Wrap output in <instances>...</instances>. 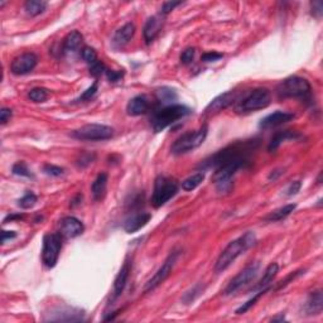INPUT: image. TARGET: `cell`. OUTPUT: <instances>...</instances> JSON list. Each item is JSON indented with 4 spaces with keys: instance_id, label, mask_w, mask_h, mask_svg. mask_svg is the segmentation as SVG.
Instances as JSON below:
<instances>
[{
    "instance_id": "cell-1",
    "label": "cell",
    "mask_w": 323,
    "mask_h": 323,
    "mask_svg": "<svg viewBox=\"0 0 323 323\" xmlns=\"http://www.w3.org/2000/svg\"><path fill=\"white\" fill-rule=\"evenodd\" d=\"M255 243H256V236L251 231L245 232L243 236L232 240L217 257L215 264L216 273H222V271L226 270L241 254H244L251 246H254Z\"/></svg>"
},
{
    "instance_id": "cell-2",
    "label": "cell",
    "mask_w": 323,
    "mask_h": 323,
    "mask_svg": "<svg viewBox=\"0 0 323 323\" xmlns=\"http://www.w3.org/2000/svg\"><path fill=\"white\" fill-rule=\"evenodd\" d=\"M189 114H191V109L184 106V105H168L154 114L152 118V127L156 133H161L165 127L177 123L178 120L186 118Z\"/></svg>"
},
{
    "instance_id": "cell-3",
    "label": "cell",
    "mask_w": 323,
    "mask_h": 323,
    "mask_svg": "<svg viewBox=\"0 0 323 323\" xmlns=\"http://www.w3.org/2000/svg\"><path fill=\"white\" fill-rule=\"evenodd\" d=\"M312 86L306 78L299 76H290L282 81L276 88V92L281 99H289V97H297V99H308L311 96Z\"/></svg>"
},
{
    "instance_id": "cell-4",
    "label": "cell",
    "mask_w": 323,
    "mask_h": 323,
    "mask_svg": "<svg viewBox=\"0 0 323 323\" xmlns=\"http://www.w3.org/2000/svg\"><path fill=\"white\" fill-rule=\"evenodd\" d=\"M208 134V126L202 125L200 129L195 130V132H188L182 134L178 139L170 146V152L175 156H181V154H186L188 152L195 150L203 144Z\"/></svg>"
},
{
    "instance_id": "cell-5",
    "label": "cell",
    "mask_w": 323,
    "mask_h": 323,
    "mask_svg": "<svg viewBox=\"0 0 323 323\" xmlns=\"http://www.w3.org/2000/svg\"><path fill=\"white\" fill-rule=\"evenodd\" d=\"M271 102V92L265 88L255 89L250 94L246 95L244 99L238 101L235 110L239 114L254 113V111L263 110L268 107Z\"/></svg>"
},
{
    "instance_id": "cell-6",
    "label": "cell",
    "mask_w": 323,
    "mask_h": 323,
    "mask_svg": "<svg viewBox=\"0 0 323 323\" xmlns=\"http://www.w3.org/2000/svg\"><path fill=\"white\" fill-rule=\"evenodd\" d=\"M178 193V183L175 180L165 176H159L154 182L153 195H152V205L156 208L162 207L169 200H172Z\"/></svg>"
},
{
    "instance_id": "cell-7",
    "label": "cell",
    "mask_w": 323,
    "mask_h": 323,
    "mask_svg": "<svg viewBox=\"0 0 323 323\" xmlns=\"http://www.w3.org/2000/svg\"><path fill=\"white\" fill-rule=\"evenodd\" d=\"M71 137L77 140H88V142H102L111 139L114 137V129L111 126L102 124H88L80 129L73 130Z\"/></svg>"
},
{
    "instance_id": "cell-8",
    "label": "cell",
    "mask_w": 323,
    "mask_h": 323,
    "mask_svg": "<svg viewBox=\"0 0 323 323\" xmlns=\"http://www.w3.org/2000/svg\"><path fill=\"white\" fill-rule=\"evenodd\" d=\"M62 235L61 233H47L43 238L42 262L47 268L56 267L59 254L62 250Z\"/></svg>"
},
{
    "instance_id": "cell-9",
    "label": "cell",
    "mask_w": 323,
    "mask_h": 323,
    "mask_svg": "<svg viewBox=\"0 0 323 323\" xmlns=\"http://www.w3.org/2000/svg\"><path fill=\"white\" fill-rule=\"evenodd\" d=\"M259 269H260V263L255 262L249 264L248 267L244 268L235 278L231 279L229 284H227L226 289H225V295H231L233 293H236L238 290H240L241 288L248 286L249 283H251L255 278L259 274Z\"/></svg>"
},
{
    "instance_id": "cell-10",
    "label": "cell",
    "mask_w": 323,
    "mask_h": 323,
    "mask_svg": "<svg viewBox=\"0 0 323 323\" xmlns=\"http://www.w3.org/2000/svg\"><path fill=\"white\" fill-rule=\"evenodd\" d=\"M178 256H180V251L178 250H173L169 255H168V257L162 264V267L157 270V273L154 274V275L149 279L148 283L145 284V287H144V292L145 293L152 292V290H154L156 288H158L159 286H161L163 282H164L165 279L170 275V273H172L173 268H175L176 263H177Z\"/></svg>"
},
{
    "instance_id": "cell-11",
    "label": "cell",
    "mask_w": 323,
    "mask_h": 323,
    "mask_svg": "<svg viewBox=\"0 0 323 323\" xmlns=\"http://www.w3.org/2000/svg\"><path fill=\"white\" fill-rule=\"evenodd\" d=\"M38 63V58L34 53H23L20 56L15 57L12 61L10 64V71L13 75L21 76L27 75V73H31L36 69Z\"/></svg>"
},
{
    "instance_id": "cell-12",
    "label": "cell",
    "mask_w": 323,
    "mask_h": 323,
    "mask_svg": "<svg viewBox=\"0 0 323 323\" xmlns=\"http://www.w3.org/2000/svg\"><path fill=\"white\" fill-rule=\"evenodd\" d=\"M50 317H46L45 321H56V322H77L85 319V313L77 308H70V307H61L48 313Z\"/></svg>"
},
{
    "instance_id": "cell-13",
    "label": "cell",
    "mask_w": 323,
    "mask_h": 323,
    "mask_svg": "<svg viewBox=\"0 0 323 323\" xmlns=\"http://www.w3.org/2000/svg\"><path fill=\"white\" fill-rule=\"evenodd\" d=\"M85 231V226L78 219L73 216H67L59 221V233L64 239H73L82 235Z\"/></svg>"
},
{
    "instance_id": "cell-14",
    "label": "cell",
    "mask_w": 323,
    "mask_h": 323,
    "mask_svg": "<svg viewBox=\"0 0 323 323\" xmlns=\"http://www.w3.org/2000/svg\"><path fill=\"white\" fill-rule=\"evenodd\" d=\"M295 118V115L293 113H288V111H275V113L270 114V115L265 116L262 121H260L259 126L260 129H271V127L281 126L283 124L288 123V121L293 120Z\"/></svg>"
},
{
    "instance_id": "cell-15",
    "label": "cell",
    "mask_w": 323,
    "mask_h": 323,
    "mask_svg": "<svg viewBox=\"0 0 323 323\" xmlns=\"http://www.w3.org/2000/svg\"><path fill=\"white\" fill-rule=\"evenodd\" d=\"M236 101V94L233 91H227L225 94L220 95V96L215 97L212 101L208 104V106L206 107V114H217L220 111L225 110L226 107H229L230 105H232Z\"/></svg>"
},
{
    "instance_id": "cell-16",
    "label": "cell",
    "mask_w": 323,
    "mask_h": 323,
    "mask_svg": "<svg viewBox=\"0 0 323 323\" xmlns=\"http://www.w3.org/2000/svg\"><path fill=\"white\" fill-rule=\"evenodd\" d=\"M164 15H154V17H150L146 20L145 26H144L143 29V34H144V39L146 40V43H152L158 34L161 33L163 24H164Z\"/></svg>"
},
{
    "instance_id": "cell-17",
    "label": "cell",
    "mask_w": 323,
    "mask_h": 323,
    "mask_svg": "<svg viewBox=\"0 0 323 323\" xmlns=\"http://www.w3.org/2000/svg\"><path fill=\"white\" fill-rule=\"evenodd\" d=\"M135 34V26L133 23H126L124 24L121 28H119L115 32L113 38V45L116 48H123L125 47L127 43L133 39Z\"/></svg>"
},
{
    "instance_id": "cell-18",
    "label": "cell",
    "mask_w": 323,
    "mask_h": 323,
    "mask_svg": "<svg viewBox=\"0 0 323 323\" xmlns=\"http://www.w3.org/2000/svg\"><path fill=\"white\" fill-rule=\"evenodd\" d=\"M130 268H132V264L130 262L124 263V265L121 267L120 271L116 275L115 282H114V289H113V300L118 299L121 295V293L125 289V286L127 283V279H129V274H130Z\"/></svg>"
},
{
    "instance_id": "cell-19",
    "label": "cell",
    "mask_w": 323,
    "mask_h": 323,
    "mask_svg": "<svg viewBox=\"0 0 323 323\" xmlns=\"http://www.w3.org/2000/svg\"><path fill=\"white\" fill-rule=\"evenodd\" d=\"M152 215L148 212H140L137 215H133L132 217L126 220L125 224H124V230L127 233H134L139 231L140 229H143L149 221H150Z\"/></svg>"
},
{
    "instance_id": "cell-20",
    "label": "cell",
    "mask_w": 323,
    "mask_h": 323,
    "mask_svg": "<svg viewBox=\"0 0 323 323\" xmlns=\"http://www.w3.org/2000/svg\"><path fill=\"white\" fill-rule=\"evenodd\" d=\"M149 110V100L144 95L133 97L126 105V111L130 116H139Z\"/></svg>"
},
{
    "instance_id": "cell-21",
    "label": "cell",
    "mask_w": 323,
    "mask_h": 323,
    "mask_svg": "<svg viewBox=\"0 0 323 323\" xmlns=\"http://www.w3.org/2000/svg\"><path fill=\"white\" fill-rule=\"evenodd\" d=\"M323 308V297H322V290H314L309 294L308 299H307L305 305V311L308 316H317V314H321Z\"/></svg>"
},
{
    "instance_id": "cell-22",
    "label": "cell",
    "mask_w": 323,
    "mask_h": 323,
    "mask_svg": "<svg viewBox=\"0 0 323 323\" xmlns=\"http://www.w3.org/2000/svg\"><path fill=\"white\" fill-rule=\"evenodd\" d=\"M81 43H82V34L78 31H72L69 33L62 43V51L66 54H72L80 48Z\"/></svg>"
},
{
    "instance_id": "cell-23",
    "label": "cell",
    "mask_w": 323,
    "mask_h": 323,
    "mask_svg": "<svg viewBox=\"0 0 323 323\" xmlns=\"http://www.w3.org/2000/svg\"><path fill=\"white\" fill-rule=\"evenodd\" d=\"M279 273V265L276 263H271L269 264V267L265 269L264 275L262 276L259 282L255 284L254 287L251 288V290H260V289H264V288H268L273 283V281L275 279V276L278 275Z\"/></svg>"
},
{
    "instance_id": "cell-24",
    "label": "cell",
    "mask_w": 323,
    "mask_h": 323,
    "mask_svg": "<svg viewBox=\"0 0 323 323\" xmlns=\"http://www.w3.org/2000/svg\"><path fill=\"white\" fill-rule=\"evenodd\" d=\"M300 137L299 133L294 132V130H282V132H278L273 138H271L269 145H268V150L274 152L281 146V144L286 140L289 139H298Z\"/></svg>"
},
{
    "instance_id": "cell-25",
    "label": "cell",
    "mask_w": 323,
    "mask_h": 323,
    "mask_svg": "<svg viewBox=\"0 0 323 323\" xmlns=\"http://www.w3.org/2000/svg\"><path fill=\"white\" fill-rule=\"evenodd\" d=\"M107 187V175L106 173H100L91 184V192L95 201H101L106 193Z\"/></svg>"
},
{
    "instance_id": "cell-26",
    "label": "cell",
    "mask_w": 323,
    "mask_h": 323,
    "mask_svg": "<svg viewBox=\"0 0 323 323\" xmlns=\"http://www.w3.org/2000/svg\"><path fill=\"white\" fill-rule=\"evenodd\" d=\"M295 207H297L295 203H289V205L283 206V207L276 208V210L271 211L269 215L264 217V221L275 222V221H281V220H284L295 210Z\"/></svg>"
},
{
    "instance_id": "cell-27",
    "label": "cell",
    "mask_w": 323,
    "mask_h": 323,
    "mask_svg": "<svg viewBox=\"0 0 323 323\" xmlns=\"http://www.w3.org/2000/svg\"><path fill=\"white\" fill-rule=\"evenodd\" d=\"M48 4L46 2H42V0H28L24 4V9H26L27 14H29L31 17H37V15L42 14V13L46 12L47 9Z\"/></svg>"
},
{
    "instance_id": "cell-28",
    "label": "cell",
    "mask_w": 323,
    "mask_h": 323,
    "mask_svg": "<svg viewBox=\"0 0 323 323\" xmlns=\"http://www.w3.org/2000/svg\"><path fill=\"white\" fill-rule=\"evenodd\" d=\"M203 180H205V173H203L202 170L195 173L193 176H191V177H188L187 180L182 182V189H184V191L187 192L193 191V189H196L197 187L202 183Z\"/></svg>"
},
{
    "instance_id": "cell-29",
    "label": "cell",
    "mask_w": 323,
    "mask_h": 323,
    "mask_svg": "<svg viewBox=\"0 0 323 323\" xmlns=\"http://www.w3.org/2000/svg\"><path fill=\"white\" fill-rule=\"evenodd\" d=\"M269 290H270V287H268V288H264V289H260L257 293H255V294L252 295V297L250 298V299L248 300V302H245L243 306L239 307V308L236 309V314H244V313H246V312H248L249 309L251 308V307H254L255 305H256L257 300H259L260 298H262L263 295L265 294V293L269 292Z\"/></svg>"
},
{
    "instance_id": "cell-30",
    "label": "cell",
    "mask_w": 323,
    "mask_h": 323,
    "mask_svg": "<svg viewBox=\"0 0 323 323\" xmlns=\"http://www.w3.org/2000/svg\"><path fill=\"white\" fill-rule=\"evenodd\" d=\"M203 289H205V287H203L202 284H196V286L192 288V289H189L188 292L184 293L183 298H182L184 305H191V303H193L195 300H196L197 298L202 294Z\"/></svg>"
},
{
    "instance_id": "cell-31",
    "label": "cell",
    "mask_w": 323,
    "mask_h": 323,
    "mask_svg": "<svg viewBox=\"0 0 323 323\" xmlns=\"http://www.w3.org/2000/svg\"><path fill=\"white\" fill-rule=\"evenodd\" d=\"M50 96V92L47 89L43 88H34L28 92V97L34 102H43L48 99Z\"/></svg>"
},
{
    "instance_id": "cell-32",
    "label": "cell",
    "mask_w": 323,
    "mask_h": 323,
    "mask_svg": "<svg viewBox=\"0 0 323 323\" xmlns=\"http://www.w3.org/2000/svg\"><path fill=\"white\" fill-rule=\"evenodd\" d=\"M157 96L162 102H172L177 99V92L170 88H162L157 90Z\"/></svg>"
},
{
    "instance_id": "cell-33",
    "label": "cell",
    "mask_w": 323,
    "mask_h": 323,
    "mask_svg": "<svg viewBox=\"0 0 323 323\" xmlns=\"http://www.w3.org/2000/svg\"><path fill=\"white\" fill-rule=\"evenodd\" d=\"M36 202H37L36 195H34L33 192H27V193L18 201V206L20 208H24V210H27V208L33 207V206L36 205Z\"/></svg>"
},
{
    "instance_id": "cell-34",
    "label": "cell",
    "mask_w": 323,
    "mask_h": 323,
    "mask_svg": "<svg viewBox=\"0 0 323 323\" xmlns=\"http://www.w3.org/2000/svg\"><path fill=\"white\" fill-rule=\"evenodd\" d=\"M13 175L20 176V177H27V178H33L31 170L28 169V167L26 165V163L18 162L13 165Z\"/></svg>"
},
{
    "instance_id": "cell-35",
    "label": "cell",
    "mask_w": 323,
    "mask_h": 323,
    "mask_svg": "<svg viewBox=\"0 0 323 323\" xmlns=\"http://www.w3.org/2000/svg\"><path fill=\"white\" fill-rule=\"evenodd\" d=\"M81 57H82V59L89 64V66L97 61V54L95 52L94 48L91 47H83L82 50H81Z\"/></svg>"
},
{
    "instance_id": "cell-36",
    "label": "cell",
    "mask_w": 323,
    "mask_h": 323,
    "mask_svg": "<svg viewBox=\"0 0 323 323\" xmlns=\"http://www.w3.org/2000/svg\"><path fill=\"white\" fill-rule=\"evenodd\" d=\"M43 172L46 173L47 176H51V177H59L64 173L63 168L58 167V165H54V164H46L43 167Z\"/></svg>"
},
{
    "instance_id": "cell-37",
    "label": "cell",
    "mask_w": 323,
    "mask_h": 323,
    "mask_svg": "<svg viewBox=\"0 0 323 323\" xmlns=\"http://www.w3.org/2000/svg\"><path fill=\"white\" fill-rule=\"evenodd\" d=\"M97 89H99V85H97V82H94V83H92V85L90 86V88L88 89V90L83 92V94L81 95V96L78 97L77 100H76V101H78V102H81V101H89V100H91L92 97H94L95 95H96Z\"/></svg>"
},
{
    "instance_id": "cell-38",
    "label": "cell",
    "mask_w": 323,
    "mask_h": 323,
    "mask_svg": "<svg viewBox=\"0 0 323 323\" xmlns=\"http://www.w3.org/2000/svg\"><path fill=\"white\" fill-rule=\"evenodd\" d=\"M195 54H196V50L195 48H187L186 51H183L181 54V62L183 64H189L193 62Z\"/></svg>"
},
{
    "instance_id": "cell-39",
    "label": "cell",
    "mask_w": 323,
    "mask_h": 323,
    "mask_svg": "<svg viewBox=\"0 0 323 323\" xmlns=\"http://www.w3.org/2000/svg\"><path fill=\"white\" fill-rule=\"evenodd\" d=\"M89 69H90V73L94 76V77H99V76H101L102 72L106 71V70H105L104 63H102L101 61H99V59H97L96 62H94L92 64H90Z\"/></svg>"
},
{
    "instance_id": "cell-40",
    "label": "cell",
    "mask_w": 323,
    "mask_h": 323,
    "mask_svg": "<svg viewBox=\"0 0 323 323\" xmlns=\"http://www.w3.org/2000/svg\"><path fill=\"white\" fill-rule=\"evenodd\" d=\"M180 5H182V2H165L162 7L161 14L167 15L168 13H170L172 10H175L176 8L180 7Z\"/></svg>"
},
{
    "instance_id": "cell-41",
    "label": "cell",
    "mask_w": 323,
    "mask_h": 323,
    "mask_svg": "<svg viewBox=\"0 0 323 323\" xmlns=\"http://www.w3.org/2000/svg\"><path fill=\"white\" fill-rule=\"evenodd\" d=\"M302 274H305V270H298V271H294V273L289 274V275H288L287 278L284 279V281H282L281 283H279V286L276 287V289H282V288L286 287L287 284H289L290 282H293L295 278H298L299 275H302Z\"/></svg>"
},
{
    "instance_id": "cell-42",
    "label": "cell",
    "mask_w": 323,
    "mask_h": 323,
    "mask_svg": "<svg viewBox=\"0 0 323 323\" xmlns=\"http://www.w3.org/2000/svg\"><path fill=\"white\" fill-rule=\"evenodd\" d=\"M224 57V54L219 53V52H207V53H203L201 59L203 62H216L219 59H221Z\"/></svg>"
},
{
    "instance_id": "cell-43",
    "label": "cell",
    "mask_w": 323,
    "mask_h": 323,
    "mask_svg": "<svg viewBox=\"0 0 323 323\" xmlns=\"http://www.w3.org/2000/svg\"><path fill=\"white\" fill-rule=\"evenodd\" d=\"M300 187H302V183H300L299 181H294L292 182V183L288 186L287 191H286V195L287 196H294V195H297L298 192L300 191Z\"/></svg>"
},
{
    "instance_id": "cell-44",
    "label": "cell",
    "mask_w": 323,
    "mask_h": 323,
    "mask_svg": "<svg viewBox=\"0 0 323 323\" xmlns=\"http://www.w3.org/2000/svg\"><path fill=\"white\" fill-rule=\"evenodd\" d=\"M106 75L110 82H119L123 78L124 71L123 70L121 71H110V70H106Z\"/></svg>"
},
{
    "instance_id": "cell-45",
    "label": "cell",
    "mask_w": 323,
    "mask_h": 323,
    "mask_svg": "<svg viewBox=\"0 0 323 323\" xmlns=\"http://www.w3.org/2000/svg\"><path fill=\"white\" fill-rule=\"evenodd\" d=\"M95 159V156L94 154H82V156L80 157V159L77 161V165L78 167H86V165H89L90 163H92V161Z\"/></svg>"
},
{
    "instance_id": "cell-46",
    "label": "cell",
    "mask_w": 323,
    "mask_h": 323,
    "mask_svg": "<svg viewBox=\"0 0 323 323\" xmlns=\"http://www.w3.org/2000/svg\"><path fill=\"white\" fill-rule=\"evenodd\" d=\"M312 14L316 18H321L323 14V4L322 2H313L312 3Z\"/></svg>"
},
{
    "instance_id": "cell-47",
    "label": "cell",
    "mask_w": 323,
    "mask_h": 323,
    "mask_svg": "<svg viewBox=\"0 0 323 323\" xmlns=\"http://www.w3.org/2000/svg\"><path fill=\"white\" fill-rule=\"evenodd\" d=\"M13 113L10 109H7V107H3L2 111H0V121H2V124L4 125V124H7L8 121L10 120V118H12Z\"/></svg>"
},
{
    "instance_id": "cell-48",
    "label": "cell",
    "mask_w": 323,
    "mask_h": 323,
    "mask_svg": "<svg viewBox=\"0 0 323 323\" xmlns=\"http://www.w3.org/2000/svg\"><path fill=\"white\" fill-rule=\"evenodd\" d=\"M17 238V233L14 231H3L2 232V244H5L8 240H12V239Z\"/></svg>"
},
{
    "instance_id": "cell-49",
    "label": "cell",
    "mask_w": 323,
    "mask_h": 323,
    "mask_svg": "<svg viewBox=\"0 0 323 323\" xmlns=\"http://www.w3.org/2000/svg\"><path fill=\"white\" fill-rule=\"evenodd\" d=\"M23 219V215H20V213H12V215L7 216L4 219V224H8V222H13L15 221V220H21Z\"/></svg>"
},
{
    "instance_id": "cell-50",
    "label": "cell",
    "mask_w": 323,
    "mask_h": 323,
    "mask_svg": "<svg viewBox=\"0 0 323 323\" xmlns=\"http://www.w3.org/2000/svg\"><path fill=\"white\" fill-rule=\"evenodd\" d=\"M276 172H278V173H275V170H274V172L271 173V175L269 176V180H273V181L276 180V178H278L279 176L283 175V173H284V172H282V170H276Z\"/></svg>"
},
{
    "instance_id": "cell-51",
    "label": "cell",
    "mask_w": 323,
    "mask_h": 323,
    "mask_svg": "<svg viewBox=\"0 0 323 323\" xmlns=\"http://www.w3.org/2000/svg\"><path fill=\"white\" fill-rule=\"evenodd\" d=\"M271 321H274V322H275V321H286V317H284V314H283V313H282V314H281V316H276V317H274V318H273V319H271Z\"/></svg>"
}]
</instances>
